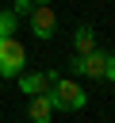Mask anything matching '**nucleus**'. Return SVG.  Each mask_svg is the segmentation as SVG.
Here are the masks:
<instances>
[{
  "mask_svg": "<svg viewBox=\"0 0 115 123\" xmlns=\"http://www.w3.org/2000/svg\"><path fill=\"white\" fill-rule=\"evenodd\" d=\"M15 31H19V19L4 8V12H0V38H15Z\"/></svg>",
  "mask_w": 115,
  "mask_h": 123,
  "instance_id": "6e6552de",
  "label": "nucleus"
},
{
  "mask_svg": "<svg viewBox=\"0 0 115 123\" xmlns=\"http://www.w3.org/2000/svg\"><path fill=\"white\" fill-rule=\"evenodd\" d=\"M27 65V46L19 38H0V77H19Z\"/></svg>",
  "mask_w": 115,
  "mask_h": 123,
  "instance_id": "7ed1b4c3",
  "label": "nucleus"
},
{
  "mask_svg": "<svg viewBox=\"0 0 115 123\" xmlns=\"http://www.w3.org/2000/svg\"><path fill=\"white\" fill-rule=\"evenodd\" d=\"M104 81L115 85V54H107V69H104Z\"/></svg>",
  "mask_w": 115,
  "mask_h": 123,
  "instance_id": "9d476101",
  "label": "nucleus"
},
{
  "mask_svg": "<svg viewBox=\"0 0 115 123\" xmlns=\"http://www.w3.org/2000/svg\"><path fill=\"white\" fill-rule=\"evenodd\" d=\"M50 100H54V111H80L88 108V92L77 77H61L54 88H50Z\"/></svg>",
  "mask_w": 115,
  "mask_h": 123,
  "instance_id": "f257e3e1",
  "label": "nucleus"
},
{
  "mask_svg": "<svg viewBox=\"0 0 115 123\" xmlns=\"http://www.w3.org/2000/svg\"><path fill=\"white\" fill-rule=\"evenodd\" d=\"M96 50V27L92 23H80L77 31H73V58H84V54H92Z\"/></svg>",
  "mask_w": 115,
  "mask_h": 123,
  "instance_id": "0eeeda50",
  "label": "nucleus"
},
{
  "mask_svg": "<svg viewBox=\"0 0 115 123\" xmlns=\"http://www.w3.org/2000/svg\"><path fill=\"white\" fill-rule=\"evenodd\" d=\"M31 4H34V8H50V0H31Z\"/></svg>",
  "mask_w": 115,
  "mask_h": 123,
  "instance_id": "9b49d317",
  "label": "nucleus"
},
{
  "mask_svg": "<svg viewBox=\"0 0 115 123\" xmlns=\"http://www.w3.org/2000/svg\"><path fill=\"white\" fill-rule=\"evenodd\" d=\"M27 23H31V35H34L38 42H50L54 31H58V12H54V4H50V8H34V12L27 15Z\"/></svg>",
  "mask_w": 115,
  "mask_h": 123,
  "instance_id": "39448f33",
  "label": "nucleus"
},
{
  "mask_svg": "<svg viewBox=\"0 0 115 123\" xmlns=\"http://www.w3.org/2000/svg\"><path fill=\"white\" fill-rule=\"evenodd\" d=\"M58 81H61L58 69H23V73H19V92H27V100H31V96L50 92Z\"/></svg>",
  "mask_w": 115,
  "mask_h": 123,
  "instance_id": "f03ea898",
  "label": "nucleus"
},
{
  "mask_svg": "<svg viewBox=\"0 0 115 123\" xmlns=\"http://www.w3.org/2000/svg\"><path fill=\"white\" fill-rule=\"evenodd\" d=\"M27 119L31 123H54V100H50V92L27 100Z\"/></svg>",
  "mask_w": 115,
  "mask_h": 123,
  "instance_id": "423d86ee",
  "label": "nucleus"
},
{
  "mask_svg": "<svg viewBox=\"0 0 115 123\" xmlns=\"http://www.w3.org/2000/svg\"><path fill=\"white\" fill-rule=\"evenodd\" d=\"M69 69L77 73V77H88V81H104V69H107V50H92V54H84V58H73L69 62Z\"/></svg>",
  "mask_w": 115,
  "mask_h": 123,
  "instance_id": "20e7f679",
  "label": "nucleus"
},
{
  "mask_svg": "<svg viewBox=\"0 0 115 123\" xmlns=\"http://www.w3.org/2000/svg\"><path fill=\"white\" fill-rule=\"evenodd\" d=\"M8 12H12L15 19H23V15H31V12H34V4H31V0H12V8H8Z\"/></svg>",
  "mask_w": 115,
  "mask_h": 123,
  "instance_id": "1a4fd4ad",
  "label": "nucleus"
}]
</instances>
